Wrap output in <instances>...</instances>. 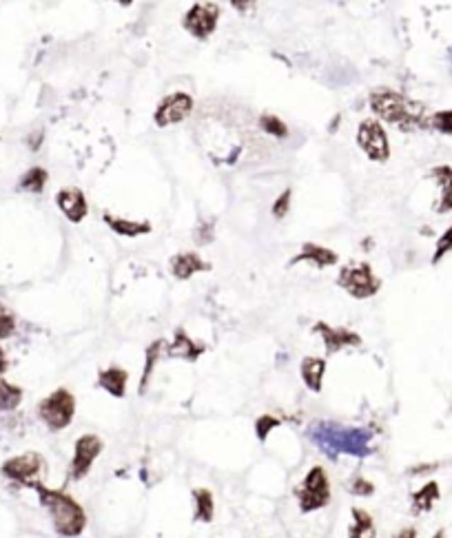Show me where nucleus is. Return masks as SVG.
Here are the masks:
<instances>
[{
	"label": "nucleus",
	"instance_id": "39448f33",
	"mask_svg": "<svg viewBox=\"0 0 452 538\" xmlns=\"http://www.w3.org/2000/svg\"><path fill=\"white\" fill-rule=\"evenodd\" d=\"M297 503L301 514H311L317 510H324L330 503V481L322 465H313L308 474L301 481V485L295 490Z\"/></svg>",
	"mask_w": 452,
	"mask_h": 538
},
{
	"label": "nucleus",
	"instance_id": "58836bf2",
	"mask_svg": "<svg viewBox=\"0 0 452 538\" xmlns=\"http://www.w3.org/2000/svg\"><path fill=\"white\" fill-rule=\"evenodd\" d=\"M444 536H446V532H444V530H439V532H434V534H432V538H444Z\"/></svg>",
	"mask_w": 452,
	"mask_h": 538
},
{
	"label": "nucleus",
	"instance_id": "473e14b6",
	"mask_svg": "<svg viewBox=\"0 0 452 538\" xmlns=\"http://www.w3.org/2000/svg\"><path fill=\"white\" fill-rule=\"evenodd\" d=\"M348 492L355 494V496H371V494H375V485H373L371 481H366V479L357 476V479L350 481Z\"/></svg>",
	"mask_w": 452,
	"mask_h": 538
},
{
	"label": "nucleus",
	"instance_id": "f8f14e48",
	"mask_svg": "<svg viewBox=\"0 0 452 538\" xmlns=\"http://www.w3.org/2000/svg\"><path fill=\"white\" fill-rule=\"evenodd\" d=\"M56 206L60 209V213L66 217V220L74 222V224H80L89 213V204H87L85 193H82L80 189H76V187L60 189L58 195H56Z\"/></svg>",
	"mask_w": 452,
	"mask_h": 538
},
{
	"label": "nucleus",
	"instance_id": "2f4dec72",
	"mask_svg": "<svg viewBox=\"0 0 452 538\" xmlns=\"http://www.w3.org/2000/svg\"><path fill=\"white\" fill-rule=\"evenodd\" d=\"M430 124H432L434 129H437V131H441V133H448V136H452V109L434 113V115H432V120H430Z\"/></svg>",
	"mask_w": 452,
	"mask_h": 538
},
{
	"label": "nucleus",
	"instance_id": "6ab92c4d",
	"mask_svg": "<svg viewBox=\"0 0 452 538\" xmlns=\"http://www.w3.org/2000/svg\"><path fill=\"white\" fill-rule=\"evenodd\" d=\"M105 222H107V226L115 235H122V238H140V235L151 233V224L149 222L127 220V217H115L111 213H105Z\"/></svg>",
	"mask_w": 452,
	"mask_h": 538
},
{
	"label": "nucleus",
	"instance_id": "9d476101",
	"mask_svg": "<svg viewBox=\"0 0 452 538\" xmlns=\"http://www.w3.org/2000/svg\"><path fill=\"white\" fill-rule=\"evenodd\" d=\"M217 23H220V9L213 3H197L182 18L184 29L197 40H207L217 29Z\"/></svg>",
	"mask_w": 452,
	"mask_h": 538
},
{
	"label": "nucleus",
	"instance_id": "5701e85b",
	"mask_svg": "<svg viewBox=\"0 0 452 538\" xmlns=\"http://www.w3.org/2000/svg\"><path fill=\"white\" fill-rule=\"evenodd\" d=\"M23 403V388L0 377V412H13Z\"/></svg>",
	"mask_w": 452,
	"mask_h": 538
},
{
	"label": "nucleus",
	"instance_id": "4468645a",
	"mask_svg": "<svg viewBox=\"0 0 452 538\" xmlns=\"http://www.w3.org/2000/svg\"><path fill=\"white\" fill-rule=\"evenodd\" d=\"M164 350H166V357H175V359H184V361H197L199 357L204 355L207 346L193 341L184 330H178L173 344L164 346Z\"/></svg>",
	"mask_w": 452,
	"mask_h": 538
},
{
	"label": "nucleus",
	"instance_id": "ddd939ff",
	"mask_svg": "<svg viewBox=\"0 0 452 538\" xmlns=\"http://www.w3.org/2000/svg\"><path fill=\"white\" fill-rule=\"evenodd\" d=\"M315 330L322 334L326 352L332 355V352H340L344 348L350 346H361V337L357 332L348 330V328H337V326H328V324H317Z\"/></svg>",
	"mask_w": 452,
	"mask_h": 538
},
{
	"label": "nucleus",
	"instance_id": "7ed1b4c3",
	"mask_svg": "<svg viewBox=\"0 0 452 538\" xmlns=\"http://www.w3.org/2000/svg\"><path fill=\"white\" fill-rule=\"evenodd\" d=\"M371 109L375 111L379 120L395 124L399 129H419L428 122L422 105L410 103L408 98L388 89L375 91L371 95Z\"/></svg>",
	"mask_w": 452,
	"mask_h": 538
},
{
	"label": "nucleus",
	"instance_id": "e433bc0d",
	"mask_svg": "<svg viewBox=\"0 0 452 538\" xmlns=\"http://www.w3.org/2000/svg\"><path fill=\"white\" fill-rule=\"evenodd\" d=\"M393 538H417V530L415 527H404V530H399Z\"/></svg>",
	"mask_w": 452,
	"mask_h": 538
},
{
	"label": "nucleus",
	"instance_id": "ea45409f",
	"mask_svg": "<svg viewBox=\"0 0 452 538\" xmlns=\"http://www.w3.org/2000/svg\"><path fill=\"white\" fill-rule=\"evenodd\" d=\"M115 3H120V5H124V7H127V5H131V3H133V0H115Z\"/></svg>",
	"mask_w": 452,
	"mask_h": 538
},
{
	"label": "nucleus",
	"instance_id": "f704fd0d",
	"mask_svg": "<svg viewBox=\"0 0 452 538\" xmlns=\"http://www.w3.org/2000/svg\"><path fill=\"white\" fill-rule=\"evenodd\" d=\"M42 138H45V133H42V131L29 133V136H27V146H29L31 151H38V148L42 146Z\"/></svg>",
	"mask_w": 452,
	"mask_h": 538
},
{
	"label": "nucleus",
	"instance_id": "393cba45",
	"mask_svg": "<svg viewBox=\"0 0 452 538\" xmlns=\"http://www.w3.org/2000/svg\"><path fill=\"white\" fill-rule=\"evenodd\" d=\"M195 520L199 523H211L215 516V501L211 490H195Z\"/></svg>",
	"mask_w": 452,
	"mask_h": 538
},
{
	"label": "nucleus",
	"instance_id": "b1692460",
	"mask_svg": "<svg viewBox=\"0 0 452 538\" xmlns=\"http://www.w3.org/2000/svg\"><path fill=\"white\" fill-rule=\"evenodd\" d=\"M49 182V173L42 169V166H33V169L25 171V175L18 182V189L25 193H33V195H40Z\"/></svg>",
	"mask_w": 452,
	"mask_h": 538
},
{
	"label": "nucleus",
	"instance_id": "9b49d317",
	"mask_svg": "<svg viewBox=\"0 0 452 538\" xmlns=\"http://www.w3.org/2000/svg\"><path fill=\"white\" fill-rule=\"evenodd\" d=\"M193 98L184 91H175L171 95H166L162 103L158 105L156 113H153V120L158 127H171V124H180L184 122L193 111Z\"/></svg>",
	"mask_w": 452,
	"mask_h": 538
},
{
	"label": "nucleus",
	"instance_id": "bb28decb",
	"mask_svg": "<svg viewBox=\"0 0 452 538\" xmlns=\"http://www.w3.org/2000/svg\"><path fill=\"white\" fill-rule=\"evenodd\" d=\"M16 328H18V322H16V315L5 306L0 304V341L11 339L16 334Z\"/></svg>",
	"mask_w": 452,
	"mask_h": 538
},
{
	"label": "nucleus",
	"instance_id": "dca6fc26",
	"mask_svg": "<svg viewBox=\"0 0 452 538\" xmlns=\"http://www.w3.org/2000/svg\"><path fill=\"white\" fill-rule=\"evenodd\" d=\"M127 383H129V373L118 366L100 370V375H98V385L115 399H122L127 394Z\"/></svg>",
	"mask_w": 452,
	"mask_h": 538
},
{
	"label": "nucleus",
	"instance_id": "c85d7f7f",
	"mask_svg": "<svg viewBox=\"0 0 452 538\" xmlns=\"http://www.w3.org/2000/svg\"><path fill=\"white\" fill-rule=\"evenodd\" d=\"M277 426H279V419H275V416H271V414L260 416V419H257V423H255V434H257V439H260V441H266V439H269L271 430H273V428H277Z\"/></svg>",
	"mask_w": 452,
	"mask_h": 538
},
{
	"label": "nucleus",
	"instance_id": "72a5a7b5",
	"mask_svg": "<svg viewBox=\"0 0 452 538\" xmlns=\"http://www.w3.org/2000/svg\"><path fill=\"white\" fill-rule=\"evenodd\" d=\"M228 3L233 5V9L240 11V13H248L250 9L255 7V0H228Z\"/></svg>",
	"mask_w": 452,
	"mask_h": 538
},
{
	"label": "nucleus",
	"instance_id": "c9c22d12",
	"mask_svg": "<svg viewBox=\"0 0 452 538\" xmlns=\"http://www.w3.org/2000/svg\"><path fill=\"white\" fill-rule=\"evenodd\" d=\"M211 238H213V235H211V226H209V224H202V226H199L197 242H199V244H207V242H211Z\"/></svg>",
	"mask_w": 452,
	"mask_h": 538
},
{
	"label": "nucleus",
	"instance_id": "c756f323",
	"mask_svg": "<svg viewBox=\"0 0 452 538\" xmlns=\"http://www.w3.org/2000/svg\"><path fill=\"white\" fill-rule=\"evenodd\" d=\"M450 250H452V226L439 238L437 248H434V255H432V264H439L450 253Z\"/></svg>",
	"mask_w": 452,
	"mask_h": 538
},
{
	"label": "nucleus",
	"instance_id": "412c9836",
	"mask_svg": "<svg viewBox=\"0 0 452 538\" xmlns=\"http://www.w3.org/2000/svg\"><path fill=\"white\" fill-rule=\"evenodd\" d=\"M441 498V490H439V483L437 481H430L426 483L422 490H417L412 494V512L415 514H422V512H430L437 501Z\"/></svg>",
	"mask_w": 452,
	"mask_h": 538
},
{
	"label": "nucleus",
	"instance_id": "f03ea898",
	"mask_svg": "<svg viewBox=\"0 0 452 538\" xmlns=\"http://www.w3.org/2000/svg\"><path fill=\"white\" fill-rule=\"evenodd\" d=\"M29 490L38 494L40 505L47 510L49 518H52V525L58 536L76 538L85 532L87 514L74 496H69L66 492H60V490H52V487H45L40 481L33 483Z\"/></svg>",
	"mask_w": 452,
	"mask_h": 538
},
{
	"label": "nucleus",
	"instance_id": "a878e982",
	"mask_svg": "<svg viewBox=\"0 0 452 538\" xmlns=\"http://www.w3.org/2000/svg\"><path fill=\"white\" fill-rule=\"evenodd\" d=\"M260 129L266 133V136H271L275 140H284L289 136V127L284 120H279L277 115H262L260 117Z\"/></svg>",
	"mask_w": 452,
	"mask_h": 538
},
{
	"label": "nucleus",
	"instance_id": "aec40b11",
	"mask_svg": "<svg viewBox=\"0 0 452 538\" xmlns=\"http://www.w3.org/2000/svg\"><path fill=\"white\" fill-rule=\"evenodd\" d=\"M430 175L437 180L439 184V201H437V213H448L452 211V169L450 166H434Z\"/></svg>",
	"mask_w": 452,
	"mask_h": 538
},
{
	"label": "nucleus",
	"instance_id": "6e6552de",
	"mask_svg": "<svg viewBox=\"0 0 452 538\" xmlns=\"http://www.w3.org/2000/svg\"><path fill=\"white\" fill-rule=\"evenodd\" d=\"M357 144L373 162H386L390 158V142L386 129L377 120H364L357 129Z\"/></svg>",
	"mask_w": 452,
	"mask_h": 538
},
{
	"label": "nucleus",
	"instance_id": "423d86ee",
	"mask_svg": "<svg viewBox=\"0 0 452 538\" xmlns=\"http://www.w3.org/2000/svg\"><path fill=\"white\" fill-rule=\"evenodd\" d=\"M42 472H45V459L38 452L16 454V457L7 459L3 465H0V474H3L7 481H11L16 485H23V487H31L33 483H38Z\"/></svg>",
	"mask_w": 452,
	"mask_h": 538
},
{
	"label": "nucleus",
	"instance_id": "1a4fd4ad",
	"mask_svg": "<svg viewBox=\"0 0 452 538\" xmlns=\"http://www.w3.org/2000/svg\"><path fill=\"white\" fill-rule=\"evenodd\" d=\"M105 443L98 434H82L74 445V459L69 465V476L74 481H80L89 474V469L93 467L95 459L103 454Z\"/></svg>",
	"mask_w": 452,
	"mask_h": 538
},
{
	"label": "nucleus",
	"instance_id": "cd10ccee",
	"mask_svg": "<svg viewBox=\"0 0 452 538\" xmlns=\"http://www.w3.org/2000/svg\"><path fill=\"white\" fill-rule=\"evenodd\" d=\"M164 341H153L149 348H146V366H144V375H142V388L140 390H144L146 388V383H149V377H151V373H153V368H156V363H158V359H160V352L164 350Z\"/></svg>",
	"mask_w": 452,
	"mask_h": 538
},
{
	"label": "nucleus",
	"instance_id": "7c9ffc66",
	"mask_svg": "<svg viewBox=\"0 0 452 538\" xmlns=\"http://www.w3.org/2000/svg\"><path fill=\"white\" fill-rule=\"evenodd\" d=\"M291 201H293V191L286 189L273 204V217H277V220H282V217H286L289 211H291Z\"/></svg>",
	"mask_w": 452,
	"mask_h": 538
},
{
	"label": "nucleus",
	"instance_id": "4be33fe9",
	"mask_svg": "<svg viewBox=\"0 0 452 538\" xmlns=\"http://www.w3.org/2000/svg\"><path fill=\"white\" fill-rule=\"evenodd\" d=\"M377 530L373 523V516L361 508L353 510V523L348 527V538H375Z\"/></svg>",
	"mask_w": 452,
	"mask_h": 538
},
{
	"label": "nucleus",
	"instance_id": "a211bd4d",
	"mask_svg": "<svg viewBox=\"0 0 452 538\" xmlns=\"http://www.w3.org/2000/svg\"><path fill=\"white\" fill-rule=\"evenodd\" d=\"M211 264H207L197 253H180L171 259V273L178 279H191L197 273L209 271Z\"/></svg>",
	"mask_w": 452,
	"mask_h": 538
},
{
	"label": "nucleus",
	"instance_id": "0eeeda50",
	"mask_svg": "<svg viewBox=\"0 0 452 538\" xmlns=\"http://www.w3.org/2000/svg\"><path fill=\"white\" fill-rule=\"evenodd\" d=\"M340 286L355 299L375 297L381 288V279L373 273V268L366 262L344 266L340 271Z\"/></svg>",
	"mask_w": 452,
	"mask_h": 538
},
{
	"label": "nucleus",
	"instance_id": "4c0bfd02",
	"mask_svg": "<svg viewBox=\"0 0 452 538\" xmlns=\"http://www.w3.org/2000/svg\"><path fill=\"white\" fill-rule=\"evenodd\" d=\"M7 370V357H5V350H3V346H0V375H3Z\"/></svg>",
	"mask_w": 452,
	"mask_h": 538
},
{
	"label": "nucleus",
	"instance_id": "20e7f679",
	"mask_svg": "<svg viewBox=\"0 0 452 538\" xmlns=\"http://www.w3.org/2000/svg\"><path fill=\"white\" fill-rule=\"evenodd\" d=\"M74 416H76V397L66 388L54 390L38 403V419L52 432L66 430L71 426Z\"/></svg>",
	"mask_w": 452,
	"mask_h": 538
},
{
	"label": "nucleus",
	"instance_id": "2eb2a0df",
	"mask_svg": "<svg viewBox=\"0 0 452 538\" xmlns=\"http://www.w3.org/2000/svg\"><path fill=\"white\" fill-rule=\"evenodd\" d=\"M337 253L335 250H330V248H326V246H320V244H311V242H306L304 246H301V253L299 255H295L293 259H291V264H301V262H306V264H313V266H317V268H328V266H332V264H337Z\"/></svg>",
	"mask_w": 452,
	"mask_h": 538
},
{
	"label": "nucleus",
	"instance_id": "f257e3e1",
	"mask_svg": "<svg viewBox=\"0 0 452 538\" xmlns=\"http://www.w3.org/2000/svg\"><path fill=\"white\" fill-rule=\"evenodd\" d=\"M311 441L320 448L328 457H340V454H350V457H368L373 452V434L361 428H344L340 423L320 421L311 426L308 430Z\"/></svg>",
	"mask_w": 452,
	"mask_h": 538
},
{
	"label": "nucleus",
	"instance_id": "f3484780",
	"mask_svg": "<svg viewBox=\"0 0 452 538\" xmlns=\"http://www.w3.org/2000/svg\"><path fill=\"white\" fill-rule=\"evenodd\" d=\"M299 375H301V381L306 383V388L311 392H322L324 375H326V359L304 357L299 363Z\"/></svg>",
	"mask_w": 452,
	"mask_h": 538
}]
</instances>
